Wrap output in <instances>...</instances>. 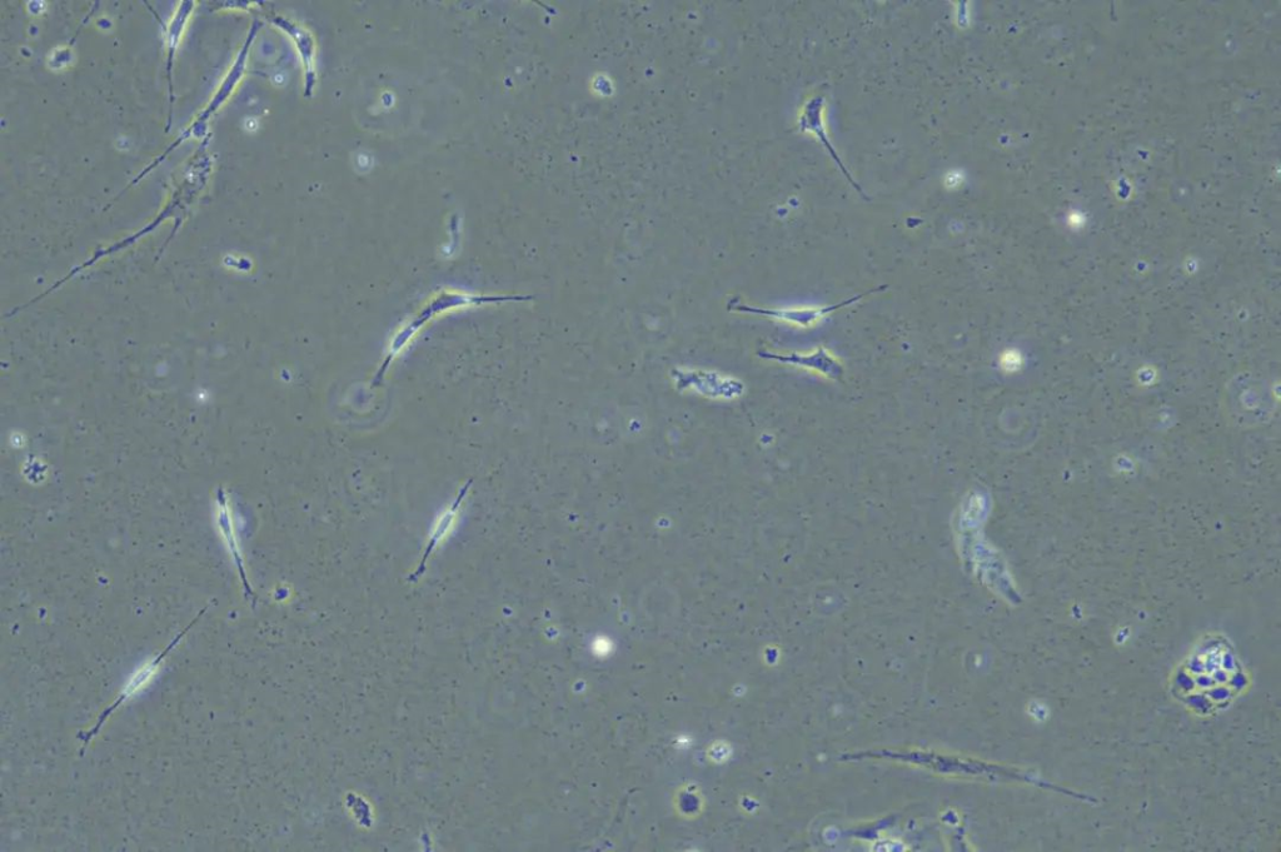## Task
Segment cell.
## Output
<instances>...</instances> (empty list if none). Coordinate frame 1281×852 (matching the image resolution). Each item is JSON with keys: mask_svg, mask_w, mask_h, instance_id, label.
<instances>
[{"mask_svg": "<svg viewBox=\"0 0 1281 852\" xmlns=\"http://www.w3.org/2000/svg\"><path fill=\"white\" fill-rule=\"evenodd\" d=\"M886 288L887 286L877 287L875 288V290L862 293V295L852 297L850 298V300L836 303V305L826 306V307L807 306V307H786V308H760V307H751V306H745V305H737L735 307H732V310L737 312H742V313H749V315L769 317V318H772V320L789 323V325L796 326V327L809 328V327L815 326L817 322H820L822 318H825L826 316L831 315V313L839 311L841 310V308L850 306L852 305V303L859 302L860 300H862V298L866 297L867 295H870V293L884 291L886 290Z\"/></svg>", "mask_w": 1281, "mask_h": 852, "instance_id": "cell-1", "label": "cell"}, {"mask_svg": "<svg viewBox=\"0 0 1281 852\" xmlns=\"http://www.w3.org/2000/svg\"><path fill=\"white\" fill-rule=\"evenodd\" d=\"M470 485H471V482L467 483V485L462 488L460 493H458V496L456 500L452 502V505L448 507L447 510L443 511L440 516H438L435 522V526H433L432 528L430 541H428L426 550L425 552H423L420 566H418L417 570L413 572V574L410 577V581L415 582L418 579H420V577L423 574H425L428 558H430L432 555V552L435 551L438 546H440V543L446 540L448 533H450L452 531V528L455 527V523L458 517V512H460L462 502L466 498L468 488H470Z\"/></svg>", "mask_w": 1281, "mask_h": 852, "instance_id": "cell-5", "label": "cell"}, {"mask_svg": "<svg viewBox=\"0 0 1281 852\" xmlns=\"http://www.w3.org/2000/svg\"><path fill=\"white\" fill-rule=\"evenodd\" d=\"M204 611L206 610H203L201 614H199L196 617V620H194L191 625H188L187 629L182 631L181 634H179L176 637V639H174L172 644L169 645L167 649L164 650L162 654L157 657L156 660H153L152 662H149L148 665L143 666L142 669L139 670L137 674L132 677L131 681H129V684L126 687H124L122 694L117 697L116 701H114L111 706L107 707V709L104 710L102 715H99L97 724L94 725L91 730H88L86 732H81V734L78 735V739L83 741V749L81 751V756L84 754V750L87 749L89 742H91L94 739V736H96L98 732L101 731L102 726L106 724V721L109 719V717L112 716L113 712L119 709V707H121L124 704V702H126L128 699H131L132 696L136 695L139 690L143 689V687L146 686L148 682L152 680V677L157 674L159 665L162 664L164 657H166L169 654V651H172L174 649V646H176L178 642L183 639V636L187 634V631L189 629H192V626L196 624V621L199 619V617L203 615Z\"/></svg>", "mask_w": 1281, "mask_h": 852, "instance_id": "cell-2", "label": "cell"}, {"mask_svg": "<svg viewBox=\"0 0 1281 852\" xmlns=\"http://www.w3.org/2000/svg\"><path fill=\"white\" fill-rule=\"evenodd\" d=\"M824 104H825V99L822 97L812 98L810 99L809 102L805 104L804 112H802L801 118H800V129L802 132H812L816 134V137L819 138V141L822 144H824L825 149L829 151L832 159H834V161L837 163V166H839L842 173H844V176L847 178V181H849L852 184V187H854L856 191L861 194L862 198H867L866 194L864 193V191H862L859 184H857V182L854 181V178H852L849 171H847L845 164L841 162L839 154H837L836 149L834 148V146H832L829 137H827L826 129L824 127V118H822V112H824Z\"/></svg>", "mask_w": 1281, "mask_h": 852, "instance_id": "cell-4", "label": "cell"}, {"mask_svg": "<svg viewBox=\"0 0 1281 852\" xmlns=\"http://www.w3.org/2000/svg\"><path fill=\"white\" fill-rule=\"evenodd\" d=\"M216 513H217L216 521L218 523L219 531L223 533V538H224L223 541L227 543L229 552H231V555L234 558V562H236L239 575H241V579L243 581L244 589H246L247 594L249 596L253 597L252 587L249 586L246 572H244L243 557H242L241 550H239L236 533H234L233 518L231 515V511H229V505L227 501L222 500L218 502Z\"/></svg>", "mask_w": 1281, "mask_h": 852, "instance_id": "cell-6", "label": "cell"}, {"mask_svg": "<svg viewBox=\"0 0 1281 852\" xmlns=\"http://www.w3.org/2000/svg\"><path fill=\"white\" fill-rule=\"evenodd\" d=\"M759 356L765 358V360L780 362L782 365L807 368V370L819 372L821 375L834 378V380L844 372L840 361L832 356V353L827 348L822 346L810 353H774L764 351L760 352Z\"/></svg>", "mask_w": 1281, "mask_h": 852, "instance_id": "cell-3", "label": "cell"}]
</instances>
